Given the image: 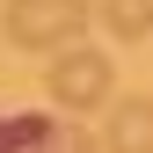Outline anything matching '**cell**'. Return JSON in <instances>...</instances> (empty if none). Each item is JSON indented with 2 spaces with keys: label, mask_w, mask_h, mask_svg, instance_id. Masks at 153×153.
Segmentation results:
<instances>
[{
  "label": "cell",
  "mask_w": 153,
  "mask_h": 153,
  "mask_svg": "<svg viewBox=\"0 0 153 153\" xmlns=\"http://www.w3.org/2000/svg\"><path fill=\"white\" fill-rule=\"evenodd\" d=\"M95 22V0H7V44L15 51H66Z\"/></svg>",
  "instance_id": "6da1fadb"
},
{
  "label": "cell",
  "mask_w": 153,
  "mask_h": 153,
  "mask_svg": "<svg viewBox=\"0 0 153 153\" xmlns=\"http://www.w3.org/2000/svg\"><path fill=\"white\" fill-rule=\"evenodd\" d=\"M44 88H51V102H59L66 117H88V109H109V95H117V66H109L102 51H88V44H66L59 59H51Z\"/></svg>",
  "instance_id": "7a4b0ae2"
},
{
  "label": "cell",
  "mask_w": 153,
  "mask_h": 153,
  "mask_svg": "<svg viewBox=\"0 0 153 153\" xmlns=\"http://www.w3.org/2000/svg\"><path fill=\"white\" fill-rule=\"evenodd\" d=\"M0 153H95L80 117H36V109H0Z\"/></svg>",
  "instance_id": "3957f363"
},
{
  "label": "cell",
  "mask_w": 153,
  "mask_h": 153,
  "mask_svg": "<svg viewBox=\"0 0 153 153\" xmlns=\"http://www.w3.org/2000/svg\"><path fill=\"white\" fill-rule=\"evenodd\" d=\"M95 153H153V95H109V124Z\"/></svg>",
  "instance_id": "277c9868"
},
{
  "label": "cell",
  "mask_w": 153,
  "mask_h": 153,
  "mask_svg": "<svg viewBox=\"0 0 153 153\" xmlns=\"http://www.w3.org/2000/svg\"><path fill=\"white\" fill-rule=\"evenodd\" d=\"M95 15H102V29L124 36V44L153 36V0H95Z\"/></svg>",
  "instance_id": "5b68a950"
}]
</instances>
